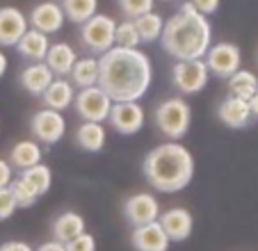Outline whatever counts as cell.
I'll list each match as a JSON object with an SVG mask.
<instances>
[{
	"label": "cell",
	"instance_id": "obj_1",
	"mask_svg": "<svg viewBox=\"0 0 258 251\" xmlns=\"http://www.w3.org/2000/svg\"><path fill=\"white\" fill-rule=\"evenodd\" d=\"M153 82L151 57L140 48H112L98 57V87L112 103L140 101Z\"/></svg>",
	"mask_w": 258,
	"mask_h": 251
},
{
	"label": "cell",
	"instance_id": "obj_2",
	"mask_svg": "<svg viewBox=\"0 0 258 251\" xmlns=\"http://www.w3.org/2000/svg\"><path fill=\"white\" fill-rule=\"evenodd\" d=\"M160 46L176 62L204 59V55L213 46V28L208 16L199 14L192 3H183L178 12L165 21Z\"/></svg>",
	"mask_w": 258,
	"mask_h": 251
},
{
	"label": "cell",
	"instance_id": "obj_3",
	"mask_svg": "<svg viewBox=\"0 0 258 251\" xmlns=\"http://www.w3.org/2000/svg\"><path fill=\"white\" fill-rule=\"evenodd\" d=\"M142 174L153 190L174 194L185 190L195 178V158L180 142L158 144L144 155Z\"/></svg>",
	"mask_w": 258,
	"mask_h": 251
},
{
	"label": "cell",
	"instance_id": "obj_4",
	"mask_svg": "<svg viewBox=\"0 0 258 251\" xmlns=\"http://www.w3.org/2000/svg\"><path fill=\"white\" fill-rule=\"evenodd\" d=\"M153 123L165 137L178 142L185 137L192 126V107L185 98H165L153 110Z\"/></svg>",
	"mask_w": 258,
	"mask_h": 251
},
{
	"label": "cell",
	"instance_id": "obj_5",
	"mask_svg": "<svg viewBox=\"0 0 258 251\" xmlns=\"http://www.w3.org/2000/svg\"><path fill=\"white\" fill-rule=\"evenodd\" d=\"M117 21L107 14H94L80 25V44L94 55H103L114 46Z\"/></svg>",
	"mask_w": 258,
	"mask_h": 251
},
{
	"label": "cell",
	"instance_id": "obj_6",
	"mask_svg": "<svg viewBox=\"0 0 258 251\" xmlns=\"http://www.w3.org/2000/svg\"><path fill=\"white\" fill-rule=\"evenodd\" d=\"M210 80V73L206 69L204 59H187V62H176L171 67V85L183 96H195L204 92Z\"/></svg>",
	"mask_w": 258,
	"mask_h": 251
},
{
	"label": "cell",
	"instance_id": "obj_7",
	"mask_svg": "<svg viewBox=\"0 0 258 251\" xmlns=\"http://www.w3.org/2000/svg\"><path fill=\"white\" fill-rule=\"evenodd\" d=\"M73 107H76V114L83 121L103 123V121H107L110 110H112V98L107 96L98 85H94V87H85L80 92H76Z\"/></svg>",
	"mask_w": 258,
	"mask_h": 251
},
{
	"label": "cell",
	"instance_id": "obj_8",
	"mask_svg": "<svg viewBox=\"0 0 258 251\" xmlns=\"http://www.w3.org/2000/svg\"><path fill=\"white\" fill-rule=\"evenodd\" d=\"M204 64L210 76L219 78V80H229L235 71H240L242 53H240V48L235 44L222 41V44L210 46L208 53L204 55Z\"/></svg>",
	"mask_w": 258,
	"mask_h": 251
},
{
	"label": "cell",
	"instance_id": "obj_9",
	"mask_svg": "<svg viewBox=\"0 0 258 251\" xmlns=\"http://www.w3.org/2000/svg\"><path fill=\"white\" fill-rule=\"evenodd\" d=\"M107 123L112 126V131L123 137L137 135L146 123V112L140 101H121L112 103V110L107 116Z\"/></svg>",
	"mask_w": 258,
	"mask_h": 251
},
{
	"label": "cell",
	"instance_id": "obj_10",
	"mask_svg": "<svg viewBox=\"0 0 258 251\" xmlns=\"http://www.w3.org/2000/svg\"><path fill=\"white\" fill-rule=\"evenodd\" d=\"M64 133H67V119L62 116V112L44 107V110L34 112L32 119H30V135L39 144L46 146L57 144L64 137Z\"/></svg>",
	"mask_w": 258,
	"mask_h": 251
},
{
	"label": "cell",
	"instance_id": "obj_11",
	"mask_svg": "<svg viewBox=\"0 0 258 251\" xmlns=\"http://www.w3.org/2000/svg\"><path fill=\"white\" fill-rule=\"evenodd\" d=\"M123 219L131 224L133 228L135 226H144V224H151L158 222L160 217V203L158 199L153 197L151 192H137L131 194V197L123 201Z\"/></svg>",
	"mask_w": 258,
	"mask_h": 251
},
{
	"label": "cell",
	"instance_id": "obj_12",
	"mask_svg": "<svg viewBox=\"0 0 258 251\" xmlns=\"http://www.w3.org/2000/svg\"><path fill=\"white\" fill-rule=\"evenodd\" d=\"M158 224L162 226L169 242H185L195 231V217L187 208H169V210L160 213Z\"/></svg>",
	"mask_w": 258,
	"mask_h": 251
},
{
	"label": "cell",
	"instance_id": "obj_13",
	"mask_svg": "<svg viewBox=\"0 0 258 251\" xmlns=\"http://www.w3.org/2000/svg\"><path fill=\"white\" fill-rule=\"evenodd\" d=\"M67 21L64 16L62 7L55 3V0H46V3H39V5H34L32 12L28 16V25L32 30H39L44 34H53V32H59Z\"/></svg>",
	"mask_w": 258,
	"mask_h": 251
},
{
	"label": "cell",
	"instance_id": "obj_14",
	"mask_svg": "<svg viewBox=\"0 0 258 251\" xmlns=\"http://www.w3.org/2000/svg\"><path fill=\"white\" fill-rule=\"evenodd\" d=\"M28 16L16 7H0V48L16 46L28 32Z\"/></svg>",
	"mask_w": 258,
	"mask_h": 251
},
{
	"label": "cell",
	"instance_id": "obj_15",
	"mask_svg": "<svg viewBox=\"0 0 258 251\" xmlns=\"http://www.w3.org/2000/svg\"><path fill=\"white\" fill-rule=\"evenodd\" d=\"M131 244L135 251H167L169 249V237L165 235L162 226L158 222L135 226L131 231Z\"/></svg>",
	"mask_w": 258,
	"mask_h": 251
},
{
	"label": "cell",
	"instance_id": "obj_16",
	"mask_svg": "<svg viewBox=\"0 0 258 251\" xmlns=\"http://www.w3.org/2000/svg\"><path fill=\"white\" fill-rule=\"evenodd\" d=\"M55 80L53 71L46 67L44 62H34V64H28L23 71L19 73V82L21 87L34 98H41V94L48 89V85Z\"/></svg>",
	"mask_w": 258,
	"mask_h": 251
},
{
	"label": "cell",
	"instance_id": "obj_17",
	"mask_svg": "<svg viewBox=\"0 0 258 251\" xmlns=\"http://www.w3.org/2000/svg\"><path fill=\"white\" fill-rule=\"evenodd\" d=\"M16 53L25 59V62L34 64V62H44L46 53L50 48V41H48V34L39 32V30H32L28 28V32L19 39V44L14 46Z\"/></svg>",
	"mask_w": 258,
	"mask_h": 251
},
{
	"label": "cell",
	"instance_id": "obj_18",
	"mask_svg": "<svg viewBox=\"0 0 258 251\" xmlns=\"http://www.w3.org/2000/svg\"><path fill=\"white\" fill-rule=\"evenodd\" d=\"M217 116H219V121H222L226 128L240 131V128H247V126H249V121H251V110H249V103L247 101H240V98L226 96L224 101L219 103Z\"/></svg>",
	"mask_w": 258,
	"mask_h": 251
},
{
	"label": "cell",
	"instance_id": "obj_19",
	"mask_svg": "<svg viewBox=\"0 0 258 251\" xmlns=\"http://www.w3.org/2000/svg\"><path fill=\"white\" fill-rule=\"evenodd\" d=\"M73 98H76V87L71 85V80H64V78H55L48 85L44 94H41V103L44 107L55 112H64L73 105Z\"/></svg>",
	"mask_w": 258,
	"mask_h": 251
},
{
	"label": "cell",
	"instance_id": "obj_20",
	"mask_svg": "<svg viewBox=\"0 0 258 251\" xmlns=\"http://www.w3.org/2000/svg\"><path fill=\"white\" fill-rule=\"evenodd\" d=\"M85 226H87V224H85V217L80 213H76V210H64V213H59L57 217L53 219L50 233H53V240L67 244L73 237H78L80 233H85Z\"/></svg>",
	"mask_w": 258,
	"mask_h": 251
},
{
	"label": "cell",
	"instance_id": "obj_21",
	"mask_svg": "<svg viewBox=\"0 0 258 251\" xmlns=\"http://www.w3.org/2000/svg\"><path fill=\"white\" fill-rule=\"evenodd\" d=\"M76 59H78V55H76L73 46L67 44V41H59V44H50L44 64L50 69V71H53L55 78H64V76H69V73H71Z\"/></svg>",
	"mask_w": 258,
	"mask_h": 251
},
{
	"label": "cell",
	"instance_id": "obj_22",
	"mask_svg": "<svg viewBox=\"0 0 258 251\" xmlns=\"http://www.w3.org/2000/svg\"><path fill=\"white\" fill-rule=\"evenodd\" d=\"M76 144L80 146L87 153H98V151L105 149L107 142V131L103 123H92V121H83V123L76 128Z\"/></svg>",
	"mask_w": 258,
	"mask_h": 251
},
{
	"label": "cell",
	"instance_id": "obj_23",
	"mask_svg": "<svg viewBox=\"0 0 258 251\" xmlns=\"http://www.w3.org/2000/svg\"><path fill=\"white\" fill-rule=\"evenodd\" d=\"M41 155H44V153H41L39 142L21 140V142H16V144L10 149V160H7V162H10L14 169L25 171V169H30V167H34V164H39L41 162Z\"/></svg>",
	"mask_w": 258,
	"mask_h": 251
},
{
	"label": "cell",
	"instance_id": "obj_24",
	"mask_svg": "<svg viewBox=\"0 0 258 251\" xmlns=\"http://www.w3.org/2000/svg\"><path fill=\"white\" fill-rule=\"evenodd\" d=\"M258 92V78L253 71L240 69L229 78V96L240 98V101H251L253 94Z\"/></svg>",
	"mask_w": 258,
	"mask_h": 251
},
{
	"label": "cell",
	"instance_id": "obj_25",
	"mask_svg": "<svg viewBox=\"0 0 258 251\" xmlns=\"http://www.w3.org/2000/svg\"><path fill=\"white\" fill-rule=\"evenodd\" d=\"M19 178L23 180L37 197H44V194H48L50 185H53V171H50L48 164L39 162V164H34V167H30V169L21 171Z\"/></svg>",
	"mask_w": 258,
	"mask_h": 251
},
{
	"label": "cell",
	"instance_id": "obj_26",
	"mask_svg": "<svg viewBox=\"0 0 258 251\" xmlns=\"http://www.w3.org/2000/svg\"><path fill=\"white\" fill-rule=\"evenodd\" d=\"M71 85L78 89L85 87H94L98 85V59L96 57H80L76 59L71 69Z\"/></svg>",
	"mask_w": 258,
	"mask_h": 251
},
{
	"label": "cell",
	"instance_id": "obj_27",
	"mask_svg": "<svg viewBox=\"0 0 258 251\" xmlns=\"http://www.w3.org/2000/svg\"><path fill=\"white\" fill-rule=\"evenodd\" d=\"M135 30L140 34V44H153V41H160L162 30H165V19L156 12H149V14H142L137 19H133Z\"/></svg>",
	"mask_w": 258,
	"mask_h": 251
},
{
	"label": "cell",
	"instance_id": "obj_28",
	"mask_svg": "<svg viewBox=\"0 0 258 251\" xmlns=\"http://www.w3.org/2000/svg\"><path fill=\"white\" fill-rule=\"evenodd\" d=\"M62 12L71 23L83 25L85 21H89L98 10V0H62Z\"/></svg>",
	"mask_w": 258,
	"mask_h": 251
},
{
	"label": "cell",
	"instance_id": "obj_29",
	"mask_svg": "<svg viewBox=\"0 0 258 251\" xmlns=\"http://www.w3.org/2000/svg\"><path fill=\"white\" fill-rule=\"evenodd\" d=\"M114 46H119V48H140V34H137L135 23L131 19L117 23V28H114Z\"/></svg>",
	"mask_w": 258,
	"mask_h": 251
},
{
	"label": "cell",
	"instance_id": "obj_30",
	"mask_svg": "<svg viewBox=\"0 0 258 251\" xmlns=\"http://www.w3.org/2000/svg\"><path fill=\"white\" fill-rule=\"evenodd\" d=\"M7 187H10L12 197H14L16 208H32L34 203L39 201V197H37V194H34L21 178H14L10 185H7Z\"/></svg>",
	"mask_w": 258,
	"mask_h": 251
},
{
	"label": "cell",
	"instance_id": "obj_31",
	"mask_svg": "<svg viewBox=\"0 0 258 251\" xmlns=\"http://www.w3.org/2000/svg\"><path fill=\"white\" fill-rule=\"evenodd\" d=\"M153 5H156V0H119V10L123 12L126 19H137L142 14H149L153 12Z\"/></svg>",
	"mask_w": 258,
	"mask_h": 251
},
{
	"label": "cell",
	"instance_id": "obj_32",
	"mask_svg": "<svg viewBox=\"0 0 258 251\" xmlns=\"http://www.w3.org/2000/svg\"><path fill=\"white\" fill-rule=\"evenodd\" d=\"M64 249L67 251H96V237L85 231V233H80L78 237H73L71 242H67Z\"/></svg>",
	"mask_w": 258,
	"mask_h": 251
},
{
	"label": "cell",
	"instance_id": "obj_33",
	"mask_svg": "<svg viewBox=\"0 0 258 251\" xmlns=\"http://www.w3.org/2000/svg\"><path fill=\"white\" fill-rule=\"evenodd\" d=\"M16 210H19V208H16V201H14V197H12L10 187H3L0 190V222H3V219H10Z\"/></svg>",
	"mask_w": 258,
	"mask_h": 251
},
{
	"label": "cell",
	"instance_id": "obj_34",
	"mask_svg": "<svg viewBox=\"0 0 258 251\" xmlns=\"http://www.w3.org/2000/svg\"><path fill=\"white\" fill-rule=\"evenodd\" d=\"M187 3H192V7H195L199 14L210 16L219 10V3H222V0H187Z\"/></svg>",
	"mask_w": 258,
	"mask_h": 251
},
{
	"label": "cell",
	"instance_id": "obj_35",
	"mask_svg": "<svg viewBox=\"0 0 258 251\" xmlns=\"http://www.w3.org/2000/svg\"><path fill=\"white\" fill-rule=\"evenodd\" d=\"M12 180H14V167H12L7 160L0 158V190L7 187Z\"/></svg>",
	"mask_w": 258,
	"mask_h": 251
},
{
	"label": "cell",
	"instance_id": "obj_36",
	"mask_svg": "<svg viewBox=\"0 0 258 251\" xmlns=\"http://www.w3.org/2000/svg\"><path fill=\"white\" fill-rule=\"evenodd\" d=\"M0 251H34L28 242H21V240H10V242H3L0 244Z\"/></svg>",
	"mask_w": 258,
	"mask_h": 251
},
{
	"label": "cell",
	"instance_id": "obj_37",
	"mask_svg": "<svg viewBox=\"0 0 258 251\" xmlns=\"http://www.w3.org/2000/svg\"><path fill=\"white\" fill-rule=\"evenodd\" d=\"M34 251H67V249H64L62 242L48 240V242H44V244H39V249H34Z\"/></svg>",
	"mask_w": 258,
	"mask_h": 251
},
{
	"label": "cell",
	"instance_id": "obj_38",
	"mask_svg": "<svg viewBox=\"0 0 258 251\" xmlns=\"http://www.w3.org/2000/svg\"><path fill=\"white\" fill-rule=\"evenodd\" d=\"M249 110H251V119L258 121V92L253 94V98L249 101Z\"/></svg>",
	"mask_w": 258,
	"mask_h": 251
},
{
	"label": "cell",
	"instance_id": "obj_39",
	"mask_svg": "<svg viewBox=\"0 0 258 251\" xmlns=\"http://www.w3.org/2000/svg\"><path fill=\"white\" fill-rule=\"evenodd\" d=\"M7 64H10V59H7V55L0 50V78L5 76V71H7Z\"/></svg>",
	"mask_w": 258,
	"mask_h": 251
}]
</instances>
